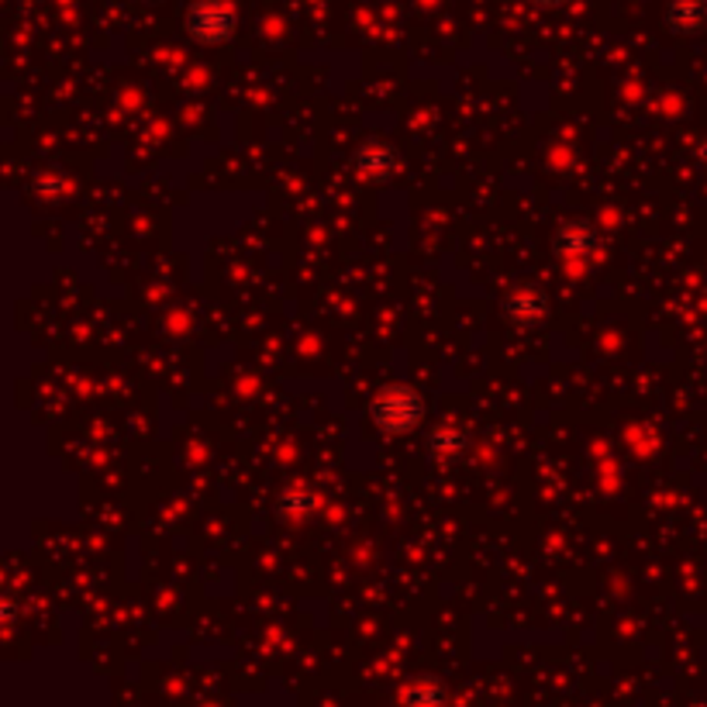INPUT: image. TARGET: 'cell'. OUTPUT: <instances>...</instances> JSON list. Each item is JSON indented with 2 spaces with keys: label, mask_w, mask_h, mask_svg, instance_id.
Here are the masks:
<instances>
[{
  "label": "cell",
  "mask_w": 707,
  "mask_h": 707,
  "mask_svg": "<svg viewBox=\"0 0 707 707\" xmlns=\"http://www.w3.org/2000/svg\"><path fill=\"white\" fill-rule=\"evenodd\" d=\"M369 418L376 424V432L384 435H408L414 432L424 418V400L414 387L408 384H390L373 397Z\"/></svg>",
  "instance_id": "6da1fadb"
},
{
  "label": "cell",
  "mask_w": 707,
  "mask_h": 707,
  "mask_svg": "<svg viewBox=\"0 0 707 707\" xmlns=\"http://www.w3.org/2000/svg\"><path fill=\"white\" fill-rule=\"evenodd\" d=\"M239 28V14L228 0H197L186 14V32L201 45H221Z\"/></svg>",
  "instance_id": "7a4b0ae2"
},
{
  "label": "cell",
  "mask_w": 707,
  "mask_h": 707,
  "mask_svg": "<svg viewBox=\"0 0 707 707\" xmlns=\"http://www.w3.org/2000/svg\"><path fill=\"white\" fill-rule=\"evenodd\" d=\"M556 252L570 263H586L601 252V235L591 221H570L556 235Z\"/></svg>",
  "instance_id": "3957f363"
},
{
  "label": "cell",
  "mask_w": 707,
  "mask_h": 707,
  "mask_svg": "<svg viewBox=\"0 0 707 707\" xmlns=\"http://www.w3.org/2000/svg\"><path fill=\"white\" fill-rule=\"evenodd\" d=\"M546 311H549V308H546V297H541L538 290H532V287H517V290H511L508 300H504L508 321L522 324V328L538 324L541 318H546Z\"/></svg>",
  "instance_id": "277c9868"
},
{
  "label": "cell",
  "mask_w": 707,
  "mask_h": 707,
  "mask_svg": "<svg viewBox=\"0 0 707 707\" xmlns=\"http://www.w3.org/2000/svg\"><path fill=\"white\" fill-rule=\"evenodd\" d=\"M666 25L676 35H700V32H707V0H670Z\"/></svg>",
  "instance_id": "5b68a950"
},
{
  "label": "cell",
  "mask_w": 707,
  "mask_h": 707,
  "mask_svg": "<svg viewBox=\"0 0 707 707\" xmlns=\"http://www.w3.org/2000/svg\"><path fill=\"white\" fill-rule=\"evenodd\" d=\"M397 170V152L390 146H380V141H373V146H363L356 152V173L363 180H384Z\"/></svg>",
  "instance_id": "8992f818"
},
{
  "label": "cell",
  "mask_w": 707,
  "mask_h": 707,
  "mask_svg": "<svg viewBox=\"0 0 707 707\" xmlns=\"http://www.w3.org/2000/svg\"><path fill=\"white\" fill-rule=\"evenodd\" d=\"M466 449H469V438L459 429H438V432L429 435V456L438 459V463L459 459Z\"/></svg>",
  "instance_id": "52a82bcc"
},
{
  "label": "cell",
  "mask_w": 707,
  "mask_h": 707,
  "mask_svg": "<svg viewBox=\"0 0 707 707\" xmlns=\"http://www.w3.org/2000/svg\"><path fill=\"white\" fill-rule=\"evenodd\" d=\"M404 697H408L411 707H438L445 700V691L438 687L435 680H414Z\"/></svg>",
  "instance_id": "ba28073f"
},
{
  "label": "cell",
  "mask_w": 707,
  "mask_h": 707,
  "mask_svg": "<svg viewBox=\"0 0 707 707\" xmlns=\"http://www.w3.org/2000/svg\"><path fill=\"white\" fill-rule=\"evenodd\" d=\"M315 504H318V501L311 498V493H304V490H287V493H283V498H280V508L287 511V514H294V517L311 514V511H315Z\"/></svg>",
  "instance_id": "9c48e42d"
},
{
  "label": "cell",
  "mask_w": 707,
  "mask_h": 707,
  "mask_svg": "<svg viewBox=\"0 0 707 707\" xmlns=\"http://www.w3.org/2000/svg\"><path fill=\"white\" fill-rule=\"evenodd\" d=\"M535 8H559V4H566V0H532Z\"/></svg>",
  "instance_id": "30bf717a"
},
{
  "label": "cell",
  "mask_w": 707,
  "mask_h": 707,
  "mask_svg": "<svg viewBox=\"0 0 707 707\" xmlns=\"http://www.w3.org/2000/svg\"><path fill=\"white\" fill-rule=\"evenodd\" d=\"M700 156H704V159H707V146H704V149H700Z\"/></svg>",
  "instance_id": "8fae6325"
}]
</instances>
